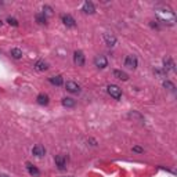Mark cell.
Returning <instances> with one entry per match:
<instances>
[{
  "label": "cell",
  "instance_id": "obj_24",
  "mask_svg": "<svg viewBox=\"0 0 177 177\" xmlns=\"http://www.w3.org/2000/svg\"><path fill=\"white\" fill-rule=\"evenodd\" d=\"M133 151H134V152H138V154H143L144 149L141 148V147H133Z\"/></svg>",
  "mask_w": 177,
  "mask_h": 177
},
{
  "label": "cell",
  "instance_id": "obj_11",
  "mask_svg": "<svg viewBox=\"0 0 177 177\" xmlns=\"http://www.w3.org/2000/svg\"><path fill=\"white\" fill-rule=\"evenodd\" d=\"M82 11L86 14H94L96 13V7H94V4L91 2H84L83 6H82Z\"/></svg>",
  "mask_w": 177,
  "mask_h": 177
},
{
  "label": "cell",
  "instance_id": "obj_18",
  "mask_svg": "<svg viewBox=\"0 0 177 177\" xmlns=\"http://www.w3.org/2000/svg\"><path fill=\"white\" fill-rule=\"evenodd\" d=\"M10 54H11V57L13 58H15V60H19V58L22 57V50H19V49H11V51H10Z\"/></svg>",
  "mask_w": 177,
  "mask_h": 177
},
{
  "label": "cell",
  "instance_id": "obj_14",
  "mask_svg": "<svg viewBox=\"0 0 177 177\" xmlns=\"http://www.w3.org/2000/svg\"><path fill=\"white\" fill-rule=\"evenodd\" d=\"M114 76L116 79H120V80H127V79H129L127 73H125L123 71H119V69H115L114 71Z\"/></svg>",
  "mask_w": 177,
  "mask_h": 177
},
{
  "label": "cell",
  "instance_id": "obj_2",
  "mask_svg": "<svg viewBox=\"0 0 177 177\" xmlns=\"http://www.w3.org/2000/svg\"><path fill=\"white\" fill-rule=\"evenodd\" d=\"M107 91L115 100H120V97H122V90H120V87L116 86V84H110V86L107 87Z\"/></svg>",
  "mask_w": 177,
  "mask_h": 177
},
{
  "label": "cell",
  "instance_id": "obj_13",
  "mask_svg": "<svg viewBox=\"0 0 177 177\" xmlns=\"http://www.w3.org/2000/svg\"><path fill=\"white\" fill-rule=\"evenodd\" d=\"M26 169H28V172H29V175L31 176H35V177L40 176V170L37 169L36 166H33L32 163H26Z\"/></svg>",
  "mask_w": 177,
  "mask_h": 177
},
{
  "label": "cell",
  "instance_id": "obj_26",
  "mask_svg": "<svg viewBox=\"0 0 177 177\" xmlns=\"http://www.w3.org/2000/svg\"><path fill=\"white\" fill-rule=\"evenodd\" d=\"M0 25H2V21H0Z\"/></svg>",
  "mask_w": 177,
  "mask_h": 177
},
{
  "label": "cell",
  "instance_id": "obj_20",
  "mask_svg": "<svg viewBox=\"0 0 177 177\" xmlns=\"http://www.w3.org/2000/svg\"><path fill=\"white\" fill-rule=\"evenodd\" d=\"M35 18H36V21L39 24H42V25L43 24H47V17L44 15L43 13H37L36 15H35Z\"/></svg>",
  "mask_w": 177,
  "mask_h": 177
},
{
  "label": "cell",
  "instance_id": "obj_15",
  "mask_svg": "<svg viewBox=\"0 0 177 177\" xmlns=\"http://www.w3.org/2000/svg\"><path fill=\"white\" fill-rule=\"evenodd\" d=\"M49 82H50L51 84H55V86H61V84L64 83L63 76H60V75H57V76H51V78L49 79Z\"/></svg>",
  "mask_w": 177,
  "mask_h": 177
},
{
  "label": "cell",
  "instance_id": "obj_25",
  "mask_svg": "<svg viewBox=\"0 0 177 177\" xmlns=\"http://www.w3.org/2000/svg\"><path fill=\"white\" fill-rule=\"evenodd\" d=\"M0 177H8L7 175H4V173H0Z\"/></svg>",
  "mask_w": 177,
  "mask_h": 177
},
{
  "label": "cell",
  "instance_id": "obj_8",
  "mask_svg": "<svg viewBox=\"0 0 177 177\" xmlns=\"http://www.w3.org/2000/svg\"><path fill=\"white\" fill-rule=\"evenodd\" d=\"M54 161H55V166H57L60 170H64L67 167V159L64 155H57L54 158Z\"/></svg>",
  "mask_w": 177,
  "mask_h": 177
},
{
  "label": "cell",
  "instance_id": "obj_23",
  "mask_svg": "<svg viewBox=\"0 0 177 177\" xmlns=\"http://www.w3.org/2000/svg\"><path fill=\"white\" fill-rule=\"evenodd\" d=\"M7 22L10 24V25H13V26H18V21H17L15 18H13V17H8V18H7Z\"/></svg>",
  "mask_w": 177,
  "mask_h": 177
},
{
  "label": "cell",
  "instance_id": "obj_21",
  "mask_svg": "<svg viewBox=\"0 0 177 177\" xmlns=\"http://www.w3.org/2000/svg\"><path fill=\"white\" fill-rule=\"evenodd\" d=\"M163 87L167 88V90H170L172 93H175V91H176V86H175V84H173L170 80H165V82H163Z\"/></svg>",
  "mask_w": 177,
  "mask_h": 177
},
{
  "label": "cell",
  "instance_id": "obj_16",
  "mask_svg": "<svg viewBox=\"0 0 177 177\" xmlns=\"http://www.w3.org/2000/svg\"><path fill=\"white\" fill-rule=\"evenodd\" d=\"M50 102V100H49V96L47 94H39L37 96V104H40V105H47Z\"/></svg>",
  "mask_w": 177,
  "mask_h": 177
},
{
  "label": "cell",
  "instance_id": "obj_3",
  "mask_svg": "<svg viewBox=\"0 0 177 177\" xmlns=\"http://www.w3.org/2000/svg\"><path fill=\"white\" fill-rule=\"evenodd\" d=\"M163 71L165 72H176V68H175V63L170 57H165L163 58Z\"/></svg>",
  "mask_w": 177,
  "mask_h": 177
},
{
  "label": "cell",
  "instance_id": "obj_7",
  "mask_svg": "<svg viewBox=\"0 0 177 177\" xmlns=\"http://www.w3.org/2000/svg\"><path fill=\"white\" fill-rule=\"evenodd\" d=\"M61 21L65 26H69V28H73V26H76V21L73 19L72 15H69V14H63V17H61Z\"/></svg>",
  "mask_w": 177,
  "mask_h": 177
},
{
  "label": "cell",
  "instance_id": "obj_10",
  "mask_svg": "<svg viewBox=\"0 0 177 177\" xmlns=\"http://www.w3.org/2000/svg\"><path fill=\"white\" fill-rule=\"evenodd\" d=\"M104 40L107 43V46H110V47H114L116 44V37H115L114 33H110V32L104 33Z\"/></svg>",
  "mask_w": 177,
  "mask_h": 177
},
{
  "label": "cell",
  "instance_id": "obj_4",
  "mask_svg": "<svg viewBox=\"0 0 177 177\" xmlns=\"http://www.w3.org/2000/svg\"><path fill=\"white\" fill-rule=\"evenodd\" d=\"M94 65L97 68H100V69H104V68L108 67V60L104 55H97V57L94 58Z\"/></svg>",
  "mask_w": 177,
  "mask_h": 177
},
{
  "label": "cell",
  "instance_id": "obj_9",
  "mask_svg": "<svg viewBox=\"0 0 177 177\" xmlns=\"http://www.w3.org/2000/svg\"><path fill=\"white\" fill-rule=\"evenodd\" d=\"M32 154L35 156H37V158H42V156L46 155V148L43 145H40V144H37V145H35L32 148Z\"/></svg>",
  "mask_w": 177,
  "mask_h": 177
},
{
  "label": "cell",
  "instance_id": "obj_5",
  "mask_svg": "<svg viewBox=\"0 0 177 177\" xmlns=\"http://www.w3.org/2000/svg\"><path fill=\"white\" fill-rule=\"evenodd\" d=\"M137 64H138V61H137V57H136V55H127V57H126L125 67H127L129 69H136V68H137Z\"/></svg>",
  "mask_w": 177,
  "mask_h": 177
},
{
  "label": "cell",
  "instance_id": "obj_1",
  "mask_svg": "<svg viewBox=\"0 0 177 177\" xmlns=\"http://www.w3.org/2000/svg\"><path fill=\"white\" fill-rule=\"evenodd\" d=\"M155 14L158 19L165 25H175L176 24V14L169 6L166 4H158L155 7Z\"/></svg>",
  "mask_w": 177,
  "mask_h": 177
},
{
  "label": "cell",
  "instance_id": "obj_22",
  "mask_svg": "<svg viewBox=\"0 0 177 177\" xmlns=\"http://www.w3.org/2000/svg\"><path fill=\"white\" fill-rule=\"evenodd\" d=\"M43 14L46 17H51L53 15V8L50 7V6H44L43 7Z\"/></svg>",
  "mask_w": 177,
  "mask_h": 177
},
{
  "label": "cell",
  "instance_id": "obj_17",
  "mask_svg": "<svg viewBox=\"0 0 177 177\" xmlns=\"http://www.w3.org/2000/svg\"><path fill=\"white\" fill-rule=\"evenodd\" d=\"M63 105L67 108H73L75 107V100L69 98V97H65V98H63Z\"/></svg>",
  "mask_w": 177,
  "mask_h": 177
},
{
  "label": "cell",
  "instance_id": "obj_6",
  "mask_svg": "<svg viewBox=\"0 0 177 177\" xmlns=\"http://www.w3.org/2000/svg\"><path fill=\"white\" fill-rule=\"evenodd\" d=\"M73 63H75L78 67H83L84 65V54L80 51V50H78V51L73 53Z\"/></svg>",
  "mask_w": 177,
  "mask_h": 177
},
{
  "label": "cell",
  "instance_id": "obj_12",
  "mask_svg": "<svg viewBox=\"0 0 177 177\" xmlns=\"http://www.w3.org/2000/svg\"><path fill=\"white\" fill-rule=\"evenodd\" d=\"M65 87H67L68 91H71V93H79V91H80L79 84L75 83V82H72V80H68L65 83Z\"/></svg>",
  "mask_w": 177,
  "mask_h": 177
},
{
  "label": "cell",
  "instance_id": "obj_19",
  "mask_svg": "<svg viewBox=\"0 0 177 177\" xmlns=\"http://www.w3.org/2000/svg\"><path fill=\"white\" fill-rule=\"evenodd\" d=\"M35 68H36L37 71H40V72H43V71H46L49 67H47V64L44 63V61L40 60V61H37V63L35 64Z\"/></svg>",
  "mask_w": 177,
  "mask_h": 177
}]
</instances>
